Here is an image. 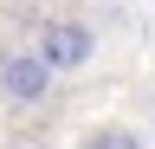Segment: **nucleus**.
Segmentation results:
<instances>
[{"instance_id": "1", "label": "nucleus", "mask_w": 155, "mask_h": 149, "mask_svg": "<svg viewBox=\"0 0 155 149\" xmlns=\"http://www.w3.org/2000/svg\"><path fill=\"white\" fill-rule=\"evenodd\" d=\"M52 78H58V65H52L39 46L0 59V97H7V104H45V97H52Z\"/></svg>"}, {"instance_id": "2", "label": "nucleus", "mask_w": 155, "mask_h": 149, "mask_svg": "<svg viewBox=\"0 0 155 149\" xmlns=\"http://www.w3.org/2000/svg\"><path fill=\"white\" fill-rule=\"evenodd\" d=\"M39 52H45L58 71H84L91 52H97V32L84 20H45V26H39Z\"/></svg>"}]
</instances>
